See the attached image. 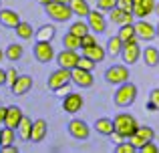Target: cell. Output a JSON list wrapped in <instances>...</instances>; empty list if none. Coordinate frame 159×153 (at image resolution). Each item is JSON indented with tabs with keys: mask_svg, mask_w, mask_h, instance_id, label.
Listing matches in <instances>:
<instances>
[{
	"mask_svg": "<svg viewBox=\"0 0 159 153\" xmlns=\"http://www.w3.org/2000/svg\"><path fill=\"white\" fill-rule=\"evenodd\" d=\"M0 8H2V0H0Z\"/></svg>",
	"mask_w": 159,
	"mask_h": 153,
	"instance_id": "cell-51",
	"label": "cell"
},
{
	"mask_svg": "<svg viewBox=\"0 0 159 153\" xmlns=\"http://www.w3.org/2000/svg\"><path fill=\"white\" fill-rule=\"evenodd\" d=\"M121 56H123V63H127L129 67L135 65V63H139V59H141V44H139V40H129V43H123Z\"/></svg>",
	"mask_w": 159,
	"mask_h": 153,
	"instance_id": "cell-8",
	"label": "cell"
},
{
	"mask_svg": "<svg viewBox=\"0 0 159 153\" xmlns=\"http://www.w3.org/2000/svg\"><path fill=\"white\" fill-rule=\"evenodd\" d=\"M44 10H47V16L52 22H69L75 16L70 6H69V2H61V0H51L44 6Z\"/></svg>",
	"mask_w": 159,
	"mask_h": 153,
	"instance_id": "cell-2",
	"label": "cell"
},
{
	"mask_svg": "<svg viewBox=\"0 0 159 153\" xmlns=\"http://www.w3.org/2000/svg\"><path fill=\"white\" fill-rule=\"evenodd\" d=\"M4 117H6V107L0 105V125H4Z\"/></svg>",
	"mask_w": 159,
	"mask_h": 153,
	"instance_id": "cell-43",
	"label": "cell"
},
{
	"mask_svg": "<svg viewBox=\"0 0 159 153\" xmlns=\"http://www.w3.org/2000/svg\"><path fill=\"white\" fill-rule=\"evenodd\" d=\"M79 51H69V48H62L61 52H58L54 59H57V65L61 69H69V71H73L75 67H77L79 63Z\"/></svg>",
	"mask_w": 159,
	"mask_h": 153,
	"instance_id": "cell-13",
	"label": "cell"
},
{
	"mask_svg": "<svg viewBox=\"0 0 159 153\" xmlns=\"http://www.w3.org/2000/svg\"><path fill=\"white\" fill-rule=\"evenodd\" d=\"M81 51H83L81 55H83V56H87V59H91L93 63H103V61H105V56H107L105 47H101L99 43L91 44V47H83Z\"/></svg>",
	"mask_w": 159,
	"mask_h": 153,
	"instance_id": "cell-16",
	"label": "cell"
},
{
	"mask_svg": "<svg viewBox=\"0 0 159 153\" xmlns=\"http://www.w3.org/2000/svg\"><path fill=\"white\" fill-rule=\"evenodd\" d=\"M16 36L18 38H22V40H28V38H32V34H34V30H32V26L28 22H24V20H20L18 24H16Z\"/></svg>",
	"mask_w": 159,
	"mask_h": 153,
	"instance_id": "cell-29",
	"label": "cell"
},
{
	"mask_svg": "<svg viewBox=\"0 0 159 153\" xmlns=\"http://www.w3.org/2000/svg\"><path fill=\"white\" fill-rule=\"evenodd\" d=\"M69 32L70 34H75V36H85L87 32H91V28H89V24H87V20H83V18H79V20H75L73 24L69 26Z\"/></svg>",
	"mask_w": 159,
	"mask_h": 153,
	"instance_id": "cell-27",
	"label": "cell"
},
{
	"mask_svg": "<svg viewBox=\"0 0 159 153\" xmlns=\"http://www.w3.org/2000/svg\"><path fill=\"white\" fill-rule=\"evenodd\" d=\"M77 67L79 69H85V71H93L95 67H97V63H93L91 59H87V56H79V63H77Z\"/></svg>",
	"mask_w": 159,
	"mask_h": 153,
	"instance_id": "cell-34",
	"label": "cell"
},
{
	"mask_svg": "<svg viewBox=\"0 0 159 153\" xmlns=\"http://www.w3.org/2000/svg\"><path fill=\"white\" fill-rule=\"evenodd\" d=\"M135 151H137V147L131 141H127V139L115 145V153H135Z\"/></svg>",
	"mask_w": 159,
	"mask_h": 153,
	"instance_id": "cell-32",
	"label": "cell"
},
{
	"mask_svg": "<svg viewBox=\"0 0 159 153\" xmlns=\"http://www.w3.org/2000/svg\"><path fill=\"white\" fill-rule=\"evenodd\" d=\"M16 77H18V73H16V69H14V67L6 69V85H12V83L16 81Z\"/></svg>",
	"mask_w": 159,
	"mask_h": 153,
	"instance_id": "cell-39",
	"label": "cell"
},
{
	"mask_svg": "<svg viewBox=\"0 0 159 153\" xmlns=\"http://www.w3.org/2000/svg\"><path fill=\"white\" fill-rule=\"evenodd\" d=\"M6 85V71L4 69H0V87Z\"/></svg>",
	"mask_w": 159,
	"mask_h": 153,
	"instance_id": "cell-44",
	"label": "cell"
},
{
	"mask_svg": "<svg viewBox=\"0 0 159 153\" xmlns=\"http://www.w3.org/2000/svg\"><path fill=\"white\" fill-rule=\"evenodd\" d=\"M54 34H57V28H54L52 24H44V26L39 28V30H34V38L36 40H44V43H52Z\"/></svg>",
	"mask_w": 159,
	"mask_h": 153,
	"instance_id": "cell-26",
	"label": "cell"
},
{
	"mask_svg": "<svg viewBox=\"0 0 159 153\" xmlns=\"http://www.w3.org/2000/svg\"><path fill=\"white\" fill-rule=\"evenodd\" d=\"M83 105H85V99H83L81 93H66L65 97H62V111L69 115H75L79 113V111L83 109Z\"/></svg>",
	"mask_w": 159,
	"mask_h": 153,
	"instance_id": "cell-10",
	"label": "cell"
},
{
	"mask_svg": "<svg viewBox=\"0 0 159 153\" xmlns=\"http://www.w3.org/2000/svg\"><path fill=\"white\" fill-rule=\"evenodd\" d=\"M155 34H157V38H159V22L155 24Z\"/></svg>",
	"mask_w": 159,
	"mask_h": 153,
	"instance_id": "cell-48",
	"label": "cell"
},
{
	"mask_svg": "<svg viewBox=\"0 0 159 153\" xmlns=\"http://www.w3.org/2000/svg\"><path fill=\"white\" fill-rule=\"evenodd\" d=\"M70 83H73V85H77L79 89H91V87H93V83H95L93 71H85V69L75 67L73 71H70Z\"/></svg>",
	"mask_w": 159,
	"mask_h": 153,
	"instance_id": "cell-9",
	"label": "cell"
},
{
	"mask_svg": "<svg viewBox=\"0 0 159 153\" xmlns=\"http://www.w3.org/2000/svg\"><path fill=\"white\" fill-rule=\"evenodd\" d=\"M123 14H125V10H121L119 6H115V8H111V10H109V20H111L113 24H119V26H121Z\"/></svg>",
	"mask_w": 159,
	"mask_h": 153,
	"instance_id": "cell-33",
	"label": "cell"
},
{
	"mask_svg": "<svg viewBox=\"0 0 159 153\" xmlns=\"http://www.w3.org/2000/svg\"><path fill=\"white\" fill-rule=\"evenodd\" d=\"M66 129H69V135L73 139H77V141H87L91 135V127L87 121H83V119H70L69 125H66Z\"/></svg>",
	"mask_w": 159,
	"mask_h": 153,
	"instance_id": "cell-5",
	"label": "cell"
},
{
	"mask_svg": "<svg viewBox=\"0 0 159 153\" xmlns=\"http://www.w3.org/2000/svg\"><path fill=\"white\" fill-rule=\"evenodd\" d=\"M133 26H135V34L139 40H143V43H151L153 38H157L155 34V26H153L151 22H147L145 18H137L135 22H133Z\"/></svg>",
	"mask_w": 159,
	"mask_h": 153,
	"instance_id": "cell-7",
	"label": "cell"
},
{
	"mask_svg": "<svg viewBox=\"0 0 159 153\" xmlns=\"http://www.w3.org/2000/svg\"><path fill=\"white\" fill-rule=\"evenodd\" d=\"M117 6L125 12H133V0H117Z\"/></svg>",
	"mask_w": 159,
	"mask_h": 153,
	"instance_id": "cell-38",
	"label": "cell"
},
{
	"mask_svg": "<svg viewBox=\"0 0 159 153\" xmlns=\"http://www.w3.org/2000/svg\"><path fill=\"white\" fill-rule=\"evenodd\" d=\"M97 43V36H95V32H87L85 36H81V48L83 47H91V44Z\"/></svg>",
	"mask_w": 159,
	"mask_h": 153,
	"instance_id": "cell-37",
	"label": "cell"
},
{
	"mask_svg": "<svg viewBox=\"0 0 159 153\" xmlns=\"http://www.w3.org/2000/svg\"><path fill=\"white\" fill-rule=\"evenodd\" d=\"M69 6L73 10V14L79 16V18H87V14L91 12V6L87 0H69Z\"/></svg>",
	"mask_w": 159,
	"mask_h": 153,
	"instance_id": "cell-23",
	"label": "cell"
},
{
	"mask_svg": "<svg viewBox=\"0 0 159 153\" xmlns=\"http://www.w3.org/2000/svg\"><path fill=\"white\" fill-rule=\"evenodd\" d=\"M153 14H155L157 18H159V0H157V2H155V8H153Z\"/></svg>",
	"mask_w": 159,
	"mask_h": 153,
	"instance_id": "cell-45",
	"label": "cell"
},
{
	"mask_svg": "<svg viewBox=\"0 0 159 153\" xmlns=\"http://www.w3.org/2000/svg\"><path fill=\"white\" fill-rule=\"evenodd\" d=\"M105 51H107V55L111 56V59H115V56H121V51H123V40L119 38V36H111V38L107 40V44H105Z\"/></svg>",
	"mask_w": 159,
	"mask_h": 153,
	"instance_id": "cell-25",
	"label": "cell"
},
{
	"mask_svg": "<svg viewBox=\"0 0 159 153\" xmlns=\"http://www.w3.org/2000/svg\"><path fill=\"white\" fill-rule=\"evenodd\" d=\"M52 93H57L58 97H65L66 93H70V83H69V85H65V87H58V89L52 91Z\"/></svg>",
	"mask_w": 159,
	"mask_h": 153,
	"instance_id": "cell-42",
	"label": "cell"
},
{
	"mask_svg": "<svg viewBox=\"0 0 159 153\" xmlns=\"http://www.w3.org/2000/svg\"><path fill=\"white\" fill-rule=\"evenodd\" d=\"M137 85L131 81H125L121 85H117V91L113 95V101H115L117 107H131L133 103L137 101Z\"/></svg>",
	"mask_w": 159,
	"mask_h": 153,
	"instance_id": "cell-1",
	"label": "cell"
},
{
	"mask_svg": "<svg viewBox=\"0 0 159 153\" xmlns=\"http://www.w3.org/2000/svg\"><path fill=\"white\" fill-rule=\"evenodd\" d=\"M117 36H119L123 43H129V40H139L135 34V26L133 24H121V30L117 32Z\"/></svg>",
	"mask_w": 159,
	"mask_h": 153,
	"instance_id": "cell-28",
	"label": "cell"
},
{
	"mask_svg": "<svg viewBox=\"0 0 159 153\" xmlns=\"http://www.w3.org/2000/svg\"><path fill=\"white\" fill-rule=\"evenodd\" d=\"M0 145H2V129H0Z\"/></svg>",
	"mask_w": 159,
	"mask_h": 153,
	"instance_id": "cell-50",
	"label": "cell"
},
{
	"mask_svg": "<svg viewBox=\"0 0 159 153\" xmlns=\"http://www.w3.org/2000/svg\"><path fill=\"white\" fill-rule=\"evenodd\" d=\"M113 125H115V131L121 135V137L127 139L129 135H133L137 131V119L133 117L131 113H117L115 119H113Z\"/></svg>",
	"mask_w": 159,
	"mask_h": 153,
	"instance_id": "cell-3",
	"label": "cell"
},
{
	"mask_svg": "<svg viewBox=\"0 0 159 153\" xmlns=\"http://www.w3.org/2000/svg\"><path fill=\"white\" fill-rule=\"evenodd\" d=\"M157 0H133V16L135 18H147L149 14H153Z\"/></svg>",
	"mask_w": 159,
	"mask_h": 153,
	"instance_id": "cell-15",
	"label": "cell"
},
{
	"mask_svg": "<svg viewBox=\"0 0 159 153\" xmlns=\"http://www.w3.org/2000/svg\"><path fill=\"white\" fill-rule=\"evenodd\" d=\"M115 6H117V0H97V8L103 10V12H109Z\"/></svg>",
	"mask_w": 159,
	"mask_h": 153,
	"instance_id": "cell-35",
	"label": "cell"
},
{
	"mask_svg": "<svg viewBox=\"0 0 159 153\" xmlns=\"http://www.w3.org/2000/svg\"><path fill=\"white\" fill-rule=\"evenodd\" d=\"M135 135H139L143 141H153V139H155V131H153L149 125H137Z\"/></svg>",
	"mask_w": 159,
	"mask_h": 153,
	"instance_id": "cell-31",
	"label": "cell"
},
{
	"mask_svg": "<svg viewBox=\"0 0 159 153\" xmlns=\"http://www.w3.org/2000/svg\"><path fill=\"white\" fill-rule=\"evenodd\" d=\"M87 24H89L91 32H95V34L107 32V18L103 14V10H99V8H95V10H91L87 14Z\"/></svg>",
	"mask_w": 159,
	"mask_h": 153,
	"instance_id": "cell-6",
	"label": "cell"
},
{
	"mask_svg": "<svg viewBox=\"0 0 159 153\" xmlns=\"http://www.w3.org/2000/svg\"><path fill=\"white\" fill-rule=\"evenodd\" d=\"M57 56V52H54L52 44L51 43H44V40H36L34 44V59L39 61V63L43 65H48L51 61Z\"/></svg>",
	"mask_w": 159,
	"mask_h": 153,
	"instance_id": "cell-12",
	"label": "cell"
},
{
	"mask_svg": "<svg viewBox=\"0 0 159 153\" xmlns=\"http://www.w3.org/2000/svg\"><path fill=\"white\" fill-rule=\"evenodd\" d=\"M62 47L69 48V51H79V48H81V38L70 34V32H66V34L62 36Z\"/></svg>",
	"mask_w": 159,
	"mask_h": 153,
	"instance_id": "cell-30",
	"label": "cell"
},
{
	"mask_svg": "<svg viewBox=\"0 0 159 153\" xmlns=\"http://www.w3.org/2000/svg\"><path fill=\"white\" fill-rule=\"evenodd\" d=\"M32 85H34V79L30 75H18L16 81L10 85V91H12V95H16V97H22V95H26L28 91L32 89Z\"/></svg>",
	"mask_w": 159,
	"mask_h": 153,
	"instance_id": "cell-14",
	"label": "cell"
},
{
	"mask_svg": "<svg viewBox=\"0 0 159 153\" xmlns=\"http://www.w3.org/2000/svg\"><path fill=\"white\" fill-rule=\"evenodd\" d=\"M131 73H129V65H113L105 71V81L109 85H121V83L129 81Z\"/></svg>",
	"mask_w": 159,
	"mask_h": 153,
	"instance_id": "cell-4",
	"label": "cell"
},
{
	"mask_svg": "<svg viewBox=\"0 0 159 153\" xmlns=\"http://www.w3.org/2000/svg\"><path fill=\"white\" fill-rule=\"evenodd\" d=\"M22 109L16 105H10L6 107V117H4V127H10V129H16L20 123V119H22Z\"/></svg>",
	"mask_w": 159,
	"mask_h": 153,
	"instance_id": "cell-18",
	"label": "cell"
},
{
	"mask_svg": "<svg viewBox=\"0 0 159 153\" xmlns=\"http://www.w3.org/2000/svg\"><path fill=\"white\" fill-rule=\"evenodd\" d=\"M141 59H143V63L147 65L149 69L157 67V65H159V51H157V47H145V48H141Z\"/></svg>",
	"mask_w": 159,
	"mask_h": 153,
	"instance_id": "cell-20",
	"label": "cell"
},
{
	"mask_svg": "<svg viewBox=\"0 0 159 153\" xmlns=\"http://www.w3.org/2000/svg\"><path fill=\"white\" fill-rule=\"evenodd\" d=\"M20 22V14L10 8H0V24L6 28H16V24Z\"/></svg>",
	"mask_w": 159,
	"mask_h": 153,
	"instance_id": "cell-19",
	"label": "cell"
},
{
	"mask_svg": "<svg viewBox=\"0 0 159 153\" xmlns=\"http://www.w3.org/2000/svg\"><path fill=\"white\" fill-rule=\"evenodd\" d=\"M47 133H48V125H47L44 119L32 121V131H30V141L32 143H43L47 139Z\"/></svg>",
	"mask_w": 159,
	"mask_h": 153,
	"instance_id": "cell-17",
	"label": "cell"
},
{
	"mask_svg": "<svg viewBox=\"0 0 159 153\" xmlns=\"http://www.w3.org/2000/svg\"><path fill=\"white\" fill-rule=\"evenodd\" d=\"M69 83H70V71L58 67L57 71H52L51 77L47 79V89L48 91H57L58 87H65V85H69Z\"/></svg>",
	"mask_w": 159,
	"mask_h": 153,
	"instance_id": "cell-11",
	"label": "cell"
},
{
	"mask_svg": "<svg viewBox=\"0 0 159 153\" xmlns=\"http://www.w3.org/2000/svg\"><path fill=\"white\" fill-rule=\"evenodd\" d=\"M149 101L155 105V109L159 111V89H151V93H149Z\"/></svg>",
	"mask_w": 159,
	"mask_h": 153,
	"instance_id": "cell-40",
	"label": "cell"
},
{
	"mask_svg": "<svg viewBox=\"0 0 159 153\" xmlns=\"http://www.w3.org/2000/svg\"><path fill=\"white\" fill-rule=\"evenodd\" d=\"M2 59H4V51H0V63H2Z\"/></svg>",
	"mask_w": 159,
	"mask_h": 153,
	"instance_id": "cell-49",
	"label": "cell"
},
{
	"mask_svg": "<svg viewBox=\"0 0 159 153\" xmlns=\"http://www.w3.org/2000/svg\"><path fill=\"white\" fill-rule=\"evenodd\" d=\"M0 153H18V147H16L14 143H10V145H2V147H0Z\"/></svg>",
	"mask_w": 159,
	"mask_h": 153,
	"instance_id": "cell-41",
	"label": "cell"
},
{
	"mask_svg": "<svg viewBox=\"0 0 159 153\" xmlns=\"http://www.w3.org/2000/svg\"><path fill=\"white\" fill-rule=\"evenodd\" d=\"M34 2H39V4H40V6H47V4H48V2H51V0H34Z\"/></svg>",
	"mask_w": 159,
	"mask_h": 153,
	"instance_id": "cell-47",
	"label": "cell"
},
{
	"mask_svg": "<svg viewBox=\"0 0 159 153\" xmlns=\"http://www.w3.org/2000/svg\"><path fill=\"white\" fill-rule=\"evenodd\" d=\"M95 131H97L99 135H105V137H109V135L115 131V125H113V119H109V117H101V119H97L95 121Z\"/></svg>",
	"mask_w": 159,
	"mask_h": 153,
	"instance_id": "cell-24",
	"label": "cell"
},
{
	"mask_svg": "<svg viewBox=\"0 0 159 153\" xmlns=\"http://www.w3.org/2000/svg\"><path fill=\"white\" fill-rule=\"evenodd\" d=\"M22 55H24V47H22V44H18V43L8 44L6 51H4V59H8L10 63H18V61L22 59Z\"/></svg>",
	"mask_w": 159,
	"mask_h": 153,
	"instance_id": "cell-22",
	"label": "cell"
},
{
	"mask_svg": "<svg viewBox=\"0 0 159 153\" xmlns=\"http://www.w3.org/2000/svg\"><path fill=\"white\" fill-rule=\"evenodd\" d=\"M137 151H139V153H159V147H157L153 141H145Z\"/></svg>",
	"mask_w": 159,
	"mask_h": 153,
	"instance_id": "cell-36",
	"label": "cell"
},
{
	"mask_svg": "<svg viewBox=\"0 0 159 153\" xmlns=\"http://www.w3.org/2000/svg\"><path fill=\"white\" fill-rule=\"evenodd\" d=\"M61 2H69V0H61Z\"/></svg>",
	"mask_w": 159,
	"mask_h": 153,
	"instance_id": "cell-52",
	"label": "cell"
},
{
	"mask_svg": "<svg viewBox=\"0 0 159 153\" xmlns=\"http://www.w3.org/2000/svg\"><path fill=\"white\" fill-rule=\"evenodd\" d=\"M147 111H157V109H155V105H153L151 101H147Z\"/></svg>",
	"mask_w": 159,
	"mask_h": 153,
	"instance_id": "cell-46",
	"label": "cell"
},
{
	"mask_svg": "<svg viewBox=\"0 0 159 153\" xmlns=\"http://www.w3.org/2000/svg\"><path fill=\"white\" fill-rule=\"evenodd\" d=\"M30 131H32V119L26 117V115H22L18 127H16V135H18V139H22V141H30Z\"/></svg>",
	"mask_w": 159,
	"mask_h": 153,
	"instance_id": "cell-21",
	"label": "cell"
}]
</instances>
